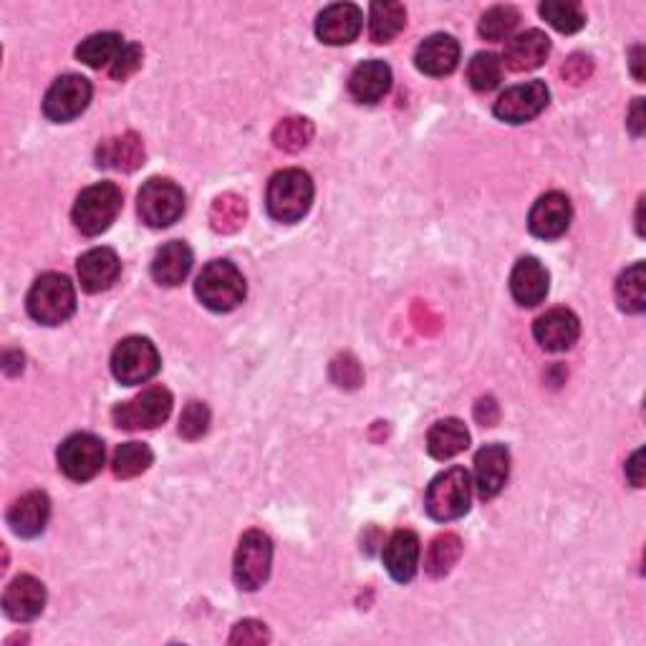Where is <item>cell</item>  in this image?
<instances>
[{
    "instance_id": "cell-1",
    "label": "cell",
    "mask_w": 646,
    "mask_h": 646,
    "mask_svg": "<svg viewBox=\"0 0 646 646\" xmlns=\"http://www.w3.org/2000/svg\"><path fill=\"white\" fill-rule=\"evenodd\" d=\"M268 215L278 223H299L313 205V182L303 169H280L268 182Z\"/></svg>"
},
{
    "instance_id": "cell-2",
    "label": "cell",
    "mask_w": 646,
    "mask_h": 646,
    "mask_svg": "<svg viewBox=\"0 0 646 646\" xmlns=\"http://www.w3.org/2000/svg\"><path fill=\"white\" fill-rule=\"evenodd\" d=\"M194 293L210 311L227 313L245 301V278L231 260H212L198 276Z\"/></svg>"
},
{
    "instance_id": "cell-3",
    "label": "cell",
    "mask_w": 646,
    "mask_h": 646,
    "mask_svg": "<svg viewBox=\"0 0 646 646\" xmlns=\"http://www.w3.org/2000/svg\"><path fill=\"white\" fill-rule=\"evenodd\" d=\"M122 202L124 194L114 182L91 185L76 198V205L71 212L74 225L89 237L107 233L119 218V212H122Z\"/></svg>"
},
{
    "instance_id": "cell-4",
    "label": "cell",
    "mask_w": 646,
    "mask_h": 646,
    "mask_svg": "<svg viewBox=\"0 0 646 646\" xmlns=\"http://www.w3.org/2000/svg\"><path fill=\"white\" fill-rule=\"evenodd\" d=\"M29 313L44 326H58L69 321L76 311L74 283L62 274H46L33 283L29 293Z\"/></svg>"
},
{
    "instance_id": "cell-5",
    "label": "cell",
    "mask_w": 646,
    "mask_h": 646,
    "mask_svg": "<svg viewBox=\"0 0 646 646\" xmlns=\"http://www.w3.org/2000/svg\"><path fill=\"white\" fill-rule=\"evenodd\" d=\"M472 500V480L470 472L465 467H449V470L439 472L435 480L430 482L427 498H424V505H427V513L439 523L457 521L463 517L467 510H470Z\"/></svg>"
},
{
    "instance_id": "cell-6",
    "label": "cell",
    "mask_w": 646,
    "mask_h": 646,
    "mask_svg": "<svg viewBox=\"0 0 646 646\" xmlns=\"http://www.w3.org/2000/svg\"><path fill=\"white\" fill-rule=\"evenodd\" d=\"M274 564V543L263 531H248L235 550V583L243 591H258L270 576Z\"/></svg>"
},
{
    "instance_id": "cell-7",
    "label": "cell",
    "mask_w": 646,
    "mask_h": 646,
    "mask_svg": "<svg viewBox=\"0 0 646 646\" xmlns=\"http://www.w3.org/2000/svg\"><path fill=\"white\" fill-rule=\"evenodd\" d=\"M169 412H172V394L165 387H149L130 402L116 404L112 420L119 430H155L167 422Z\"/></svg>"
},
{
    "instance_id": "cell-8",
    "label": "cell",
    "mask_w": 646,
    "mask_h": 646,
    "mask_svg": "<svg viewBox=\"0 0 646 646\" xmlns=\"http://www.w3.org/2000/svg\"><path fill=\"white\" fill-rule=\"evenodd\" d=\"M137 202L142 223L149 227L175 225L185 212V192L165 177H152L149 182H144Z\"/></svg>"
},
{
    "instance_id": "cell-9",
    "label": "cell",
    "mask_w": 646,
    "mask_h": 646,
    "mask_svg": "<svg viewBox=\"0 0 646 646\" xmlns=\"http://www.w3.org/2000/svg\"><path fill=\"white\" fill-rule=\"evenodd\" d=\"M159 371V354L149 338L130 336L114 348L112 374L119 385H144Z\"/></svg>"
},
{
    "instance_id": "cell-10",
    "label": "cell",
    "mask_w": 646,
    "mask_h": 646,
    "mask_svg": "<svg viewBox=\"0 0 646 646\" xmlns=\"http://www.w3.org/2000/svg\"><path fill=\"white\" fill-rule=\"evenodd\" d=\"M58 467L74 482H87L97 478L101 467H104V445H101L99 437L89 435V432L66 437L62 447H58Z\"/></svg>"
},
{
    "instance_id": "cell-11",
    "label": "cell",
    "mask_w": 646,
    "mask_h": 646,
    "mask_svg": "<svg viewBox=\"0 0 646 646\" xmlns=\"http://www.w3.org/2000/svg\"><path fill=\"white\" fill-rule=\"evenodd\" d=\"M91 101V83L79 74H66L51 83L44 99V114L51 122H71L87 112Z\"/></svg>"
},
{
    "instance_id": "cell-12",
    "label": "cell",
    "mask_w": 646,
    "mask_h": 646,
    "mask_svg": "<svg viewBox=\"0 0 646 646\" xmlns=\"http://www.w3.org/2000/svg\"><path fill=\"white\" fill-rule=\"evenodd\" d=\"M550 91L543 81L517 83L495 101V116L505 124H525L548 107Z\"/></svg>"
},
{
    "instance_id": "cell-13",
    "label": "cell",
    "mask_w": 646,
    "mask_h": 646,
    "mask_svg": "<svg viewBox=\"0 0 646 646\" xmlns=\"http://www.w3.org/2000/svg\"><path fill=\"white\" fill-rule=\"evenodd\" d=\"M364 13L354 3H334L323 8L316 21V36L328 46H346L359 38Z\"/></svg>"
},
{
    "instance_id": "cell-14",
    "label": "cell",
    "mask_w": 646,
    "mask_h": 646,
    "mask_svg": "<svg viewBox=\"0 0 646 646\" xmlns=\"http://www.w3.org/2000/svg\"><path fill=\"white\" fill-rule=\"evenodd\" d=\"M571 218V200H568L564 192H548L533 205L528 215V227L535 237H541V241H556V237L568 231Z\"/></svg>"
},
{
    "instance_id": "cell-15",
    "label": "cell",
    "mask_w": 646,
    "mask_h": 646,
    "mask_svg": "<svg viewBox=\"0 0 646 646\" xmlns=\"http://www.w3.org/2000/svg\"><path fill=\"white\" fill-rule=\"evenodd\" d=\"M533 336L546 352H568L581 336V321L568 309H550L533 323Z\"/></svg>"
},
{
    "instance_id": "cell-16",
    "label": "cell",
    "mask_w": 646,
    "mask_h": 646,
    "mask_svg": "<svg viewBox=\"0 0 646 646\" xmlns=\"http://www.w3.org/2000/svg\"><path fill=\"white\" fill-rule=\"evenodd\" d=\"M46 606V589L38 578L19 576L5 589L3 611L13 622H33Z\"/></svg>"
},
{
    "instance_id": "cell-17",
    "label": "cell",
    "mask_w": 646,
    "mask_h": 646,
    "mask_svg": "<svg viewBox=\"0 0 646 646\" xmlns=\"http://www.w3.org/2000/svg\"><path fill=\"white\" fill-rule=\"evenodd\" d=\"M51 517V500L46 492L31 490L21 495L8 510V525L21 538H36L44 533Z\"/></svg>"
},
{
    "instance_id": "cell-18",
    "label": "cell",
    "mask_w": 646,
    "mask_h": 646,
    "mask_svg": "<svg viewBox=\"0 0 646 646\" xmlns=\"http://www.w3.org/2000/svg\"><path fill=\"white\" fill-rule=\"evenodd\" d=\"M76 270H79L83 291L101 293L116 283L119 274H122V263H119L112 248H93L81 255L79 263H76Z\"/></svg>"
},
{
    "instance_id": "cell-19",
    "label": "cell",
    "mask_w": 646,
    "mask_h": 646,
    "mask_svg": "<svg viewBox=\"0 0 646 646\" xmlns=\"http://www.w3.org/2000/svg\"><path fill=\"white\" fill-rule=\"evenodd\" d=\"M510 475V453L503 445H488L475 455V484L482 500L495 498Z\"/></svg>"
},
{
    "instance_id": "cell-20",
    "label": "cell",
    "mask_w": 646,
    "mask_h": 646,
    "mask_svg": "<svg viewBox=\"0 0 646 646\" xmlns=\"http://www.w3.org/2000/svg\"><path fill=\"white\" fill-rule=\"evenodd\" d=\"M548 283V270L541 266L538 258H521L515 263L513 274H510V293L525 309L546 301Z\"/></svg>"
},
{
    "instance_id": "cell-21",
    "label": "cell",
    "mask_w": 646,
    "mask_h": 646,
    "mask_svg": "<svg viewBox=\"0 0 646 646\" xmlns=\"http://www.w3.org/2000/svg\"><path fill=\"white\" fill-rule=\"evenodd\" d=\"M457 62H460V44H457L455 36H447V33H435V36L424 38L414 56L416 69L427 76L453 74L457 69Z\"/></svg>"
},
{
    "instance_id": "cell-22",
    "label": "cell",
    "mask_w": 646,
    "mask_h": 646,
    "mask_svg": "<svg viewBox=\"0 0 646 646\" xmlns=\"http://www.w3.org/2000/svg\"><path fill=\"white\" fill-rule=\"evenodd\" d=\"M550 54V41L543 31H525L517 33L515 38L508 41L503 62L510 71H533L546 64Z\"/></svg>"
},
{
    "instance_id": "cell-23",
    "label": "cell",
    "mask_w": 646,
    "mask_h": 646,
    "mask_svg": "<svg viewBox=\"0 0 646 646\" xmlns=\"http://www.w3.org/2000/svg\"><path fill=\"white\" fill-rule=\"evenodd\" d=\"M392 89V69L385 62H364L354 69L348 79V91L359 104H377Z\"/></svg>"
},
{
    "instance_id": "cell-24",
    "label": "cell",
    "mask_w": 646,
    "mask_h": 646,
    "mask_svg": "<svg viewBox=\"0 0 646 646\" xmlns=\"http://www.w3.org/2000/svg\"><path fill=\"white\" fill-rule=\"evenodd\" d=\"M385 566L399 583L412 581L420 566V538L412 531H397L385 546Z\"/></svg>"
},
{
    "instance_id": "cell-25",
    "label": "cell",
    "mask_w": 646,
    "mask_h": 646,
    "mask_svg": "<svg viewBox=\"0 0 646 646\" xmlns=\"http://www.w3.org/2000/svg\"><path fill=\"white\" fill-rule=\"evenodd\" d=\"M192 270V250L187 248V243L172 241L162 245L157 250L155 260H152V278L157 280L159 286H180L182 280L190 276Z\"/></svg>"
},
{
    "instance_id": "cell-26",
    "label": "cell",
    "mask_w": 646,
    "mask_h": 646,
    "mask_svg": "<svg viewBox=\"0 0 646 646\" xmlns=\"http://www.w3.org/2000/svg\"><path fill=\"white\" fill-rule=\"evenodd\" d=\"M144 162V144L137 134H124L101 142L97 149V165L116 169V172H134Z\"/></svg>"
},
{
    "instance_id": "cell-27",
    "label": "cell",
    "mask_w": 646,
    "mask_h": 646,
    "mask_svg": "<svg viewBox=\"0 0 646 646\" xmlns=\"http://www.w3.org/2000/svg\"><path fill=\"white\" fill-rule=\"evenodd\" d=\"M124 46V38L119 33H93V36L83 38L81 46L76 48V58L87 64L89 69H112L116 58L122 56Z\"/></svg>"
},
{
    "instance_id": "cell-28",
    "label": "cell",
    "mask_w": 646,
    "mask_h": 646,
    "mask_svg": "<svg viewBox=\"0 0 646 646\" xmlns=\"http://www.w3.org/2000/svg\"><path fill=\"white\" fill-rule=\"evenodd\" d=\"M470 445V432L460 420H442L427 435V449L435 460H449Z\"/></svg>"
},
{
    "instance_id": "cell-29",
    "label": "cell",
    "mask_w": 646,
    "mask_h": 646,
    "mask_svg": "<svg viewBox=\"0 0 646 646\" xmlns=\"http://www.w3.org/2000/svg\"><path fill=\"white\" fill-rule=\"evenodd\" d=\"M406 11L399 3H374L369 13V33L374 44H389L402 33Z\"/></svg>"
},
{
    "instance_id": "cell-30",
    "label": "cell",
    "mask_w": 646,
    "mask_h": 646,
    "mask_svg": "<svg viewBox=\"0 0 646 646\" xmlns=\"http://www.w3.org/2000/svg\"><path fill=\"white\" fill-rule=\"evenodd\" d=\"M619 309L626 313H642L646 309V274L644 263H634L616 280Z\"/></svg>"
},
{
    "instance_id": "cell-31",
    "label": "cell",
    "mask_w": 646,
    "mask_h": 646,
    "mask_svg": "<svg viewBox=\"0 0 646 646\" xmlns=\"http://www.w3.org/2000/svg\"><path fill=\"white\" fill-rule=\"evenodd\" d=\"M460 554H463V541L457 538L455 533L437 535L427 550V558H424V571H427L432 578L447 576L449 571H453V566L457 564Z\"/></svg>"
},
{
    "instance_id": "cell-32",
    "label": "cell",
    "mask_w": 646,
    "mask_h": 646,
    "mask_svg": "<svg viewBox=\"0 0 646 646\" xmlns=\"http://www.w3.org/2000/svg\"><path fill=\"white\" fill-rule=\"evenodd\" d=\"M245 218H248V205H245L243 198H237L233 192L220 194L210 208V225L215 233L241 231Z\"/></svg>"
},
{
    "instance_id": "cell-33",
    "label": "cell",
    "mask_w": 646,
    "mask_h": 646,
    "mask_svg": "<svg viewBox=\"0 0 646 646\" xmlns=\"http://www.w3.org/2000/svg\"><path fill=\"white\" fill-rule=\"evenodd\" d=\"M155 457H152V449L142 442H126V445H119L114 453V475L119 480H132L140 478L142 472L149 470V465Z\"/></svg>"
},
{
    "instance_id": "cell-34",
    "label": "cell",
    "mask_w": 646,
    "mask_h": 646,
    "mask_svg": "<svg viewBox=\"0 0 646 646\" xmlns=\"http://www.w3.org/2000/svg\"><path fill=\"white\" fill-rule=\"evenodd\" d=\"M500 79H503V62H500V56L490 54V51L472 56L470 66H467V81H470L475 91L488 93L498 87Z\"/></svg>"
},
{
    "instance_id": "cell-35",
    "label": "cell",
    "mask_w": 646,
    "mask_h": 646,
    "mask_svg": "<svg viewBox=\"0 0 646 646\" xmlns=\"http://www.w3.org/2000/svg\"><path fill=\"white\" fill-rule=\"evenodd\" d=\"M541 15L560 33H576L586 25V13L573 0H546L541 5Z\"/></svg>"
},
{
    "instance_id": "cell-36",
    "label": "cell",
    "mask_w": 646,
    "mask_h": 646,
    "mask_svg": "<svg viewBox=\"0 0 646 646\" xmlns=\"http://www.w3.org/2000/svg\"><path fill=\"white\" fill-rule=\"evenodd\" d=\"M521 13L513 5H495L480 19V36L484 41H510L517 29Z\"/></svg>"
},
{
    "instance_id": "cell-37",
    "label": "cell",
    "mask_w": 646,
    "mask_h": 646,
    "mask_svg": "<svg viewBox=\"0 0 646 646\" xmlns=\"http://www.w3.org/2000/svg\"><path fill=\"white\" fill-rule=\"evenodd\" d=\"M311 140H313V124L309 122V119H301V116L283 119L274 132L276 147L283 152H301L303 147H309Z\"/></svg>"
},
{
    "instance_id": "cell-38",
    "label": "cell",
    "mask_w": 646,
    "mask_h": 646,
    "mask_svg": "<svg viewBox=\"0 0 646 646\" xmlns=\"http://www.w3.org/2000/svg\"><path fill=\"white\" fill-rule=\"evenodd\" d=\"M210 427V410L202 402H190L180 416V435L185 439H200Z\"/></svg>"
},
{
    "instance_id": "cell-39",
    "label": "cell",
    "mask_w": 646,
    "mask_h": 646,
    "mask_svg": "<svg viewBox=\"0 0 646 646\" xmlns=\"http://www.w3.org/2000/svg\"><path fill=\"white\" fill-rule=\"evenodd\" d=\"M270 634L266 624L253 622V619H245V622L235 624L231 634V644H243V646H255V644H268Z\"/></svg>"
},
{
    "instance_id": "cell-40",
    "label": "cell",
    "mask_w": 646,
    "mask_h": 646,
    "mask_svg": "<svg viewBox=\"0 0 646 646\" xmlns=\"http://www.w3.org/2000/svg\"><path fill=\"white\" fill-rule=\"evenodd\" d=\"M331 377H334V381L338 387H346V389H356L361 385V369L359 364H356L354 356H338V359L334 361V367H331Z\"/></svg>"
},
{
    "instance_id": "cell-41",
    "label": "cell",
    "mask_w": 646,
    "mask_h": 646,
    "mask_svg": "<svg viewBox=\"0 0 646 646\" xmlns=\"http://www.w3.org/2000/svg\"><path fill=\"white\" fill-rule=\"evenodd\" d=\"M140 66H142V46L126 44L124 51H122V56L116 58V64L109 71H112V76L116 81H124V79H130V76L137 71Z\"/></svg>"
},
{
    "instance_id": "cell-42",
    "label": "cell",
    "mask_w": 646,
    "mask_h": 646,
    "mask_svg": "<svg viewBox=\"0 0 646 646\" xmlns=\"http://www.w3.org/2000/svg\"><path fill=\"white\" fill-rule=\"evenodd\" d=\"M591 71H593L591 58L581 56V54H573L564 66V79L571 81V83H583L591 76Z\"/></svg>"
},
{
    "instance_id": "cell-43",
    "label": "cell",
    "mask_w": 646,
    "mask_h": 646,
    "mask_svg": "<svg viewBox=\"0 0 646 646\" xmlns=\"http://www.w3.org/2000/svg\"><path fill=\"white\" fill-rule=\"evenodd\" d=\"M626 478L634 488H642L644 484V449H636L632 455V460L626 463Z\"/></svg>"
},
{
    "instance_id": "cell-44",
    "label": "cell",
    "mask_w": 646,
    "mask_h": 646,
    "mask_svg": "<svg viewBox=\"0 0 646 646\" xmlns=\"http://www.w3.org/2000/svg\"><path fill=\"white\" fill-rule=\"evenodd\" d=\"M475 416H478V422L482 424V427H484V424H488V427H490V424H495L498 422L495 399H490V397L480 399L478 406H475Z\"/></svg>"
},
{
    "instance_id": "cell-45",
    "label": "cell",
    "mask_w": 646,
    "mask_h": 646,
    "mask_svg": "<svg viewBox=\"0 0 646 646\" xmlns=\"http://www.w3.org/2000/svg\"><path fill=\"white\" fill-rule=\"evenodd\" d=\"M646 126V116H644V99H636L632 112H628V130H632L634 137H642Z\"/></svg>"
},
{
    "instance_id": "cell-46",
    "label": "cell",
    "mask_w": 646,
    "mask_h": 646,
    "mask_svg": "<svg viewBox=\"0 0 646 646\" xmlns=\"http://www.w3.org/2000/svg\"><path fill=\"white\" fill-rule=\"evenodd\" d=\"M642 64H644V46H634L632 48V74H634L636 81H644Z\"/></svg>"
}]
</instances>
